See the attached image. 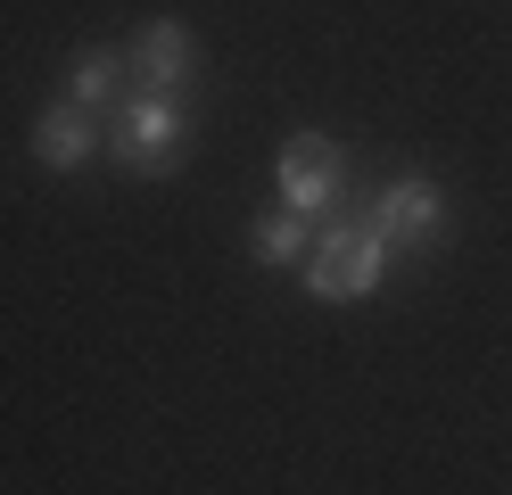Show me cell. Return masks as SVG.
Instances as JSON below:
<instances>
[{
    "label": "cell",
    "instance_id": "6da1fadb",
    "mask_svg": "<svg viewBox=\"0 0 512 495\" xmlns=\"http://www.w3.org/2000/svg\"><path fill=\"white\" fill-rule=\"evenodd\" d=\"M298 281H306V297H323V306H364V297L389 281V240L364 223V215H323L314 223V248H306V264H298Z\"/></svg>",
    "mask_w": 512,
    "mask_h": 495
},
{
    "label": "cell",
    "instance_id": "7a4b0ae2",
    "mask_svg": "<svg viewBox=\"0 0 512 495\" xmlns=\"http://www.w3.org/2000/svg\"><path fill=\"white\" fill-rule=\"evenodd\" d=\"M108 149L124 174H141V182H166L174 165L190 157V108L174 91H124L116 108H108Z\"/></svg>",
    "mask_w": 512,
    "mask_h": 495
},
{
    "label": "cell",
    "instance_id": "3957f363",
    "mask_svg": "<svg viewBox=\"0 0 512 495\" xmlns=\"http://www.w3.org/2000/svg\"><path fill=\"white\" fill-rule=\"evenodd\" d=\"M273 182H281V207H298V215L323 223V215H339V198H347V149L323 141V132H290Z\"/></svg>",
    "mask_w": 512,
    "mask_h": 495
},
{
    "label": "cell",
    "instance_id": "277c9868",
    "mask_svg": "<svg viewBox=\"0 0 512 495\" xmlns=\"http://www.w3.org/2000/svg\"><path fill=\"white\" fill-rule=\"evenodd\" d=\"M364 223L389 240V256H422V248L446 240V190H438L430 174H397V182L364 207Z\"/></svg>",
    "mask_w": 512,
    "mask_h": 495
},
{
    "label": "cell",
    "instance_id": "5b68a950",
    "mask_svg": "<svg viewBox=\"0 0 512 495\" xmlns=\"http://www.w3.org/2000/svg\"><path fill=\"white\" fill-rule=\"evenodd\" d=\"M124 58H133V91H190L199 83V33H190L182 17H149L133 42H124Z\"/></svg>",
    "mask_w": 512,
    "mask_h": 495
},
{
    "label": "cell",
    "instance_id": "8992f818",
    "mask_svg": "<svg viewBox=\"0 0 512 495\" xmlns=\"http://www.w3.org/2000/svg\"><path fill=\"white\" fill-rule=\"evenodd\" d=\"M91 157H100V116L75 108V99H50L34 116V165L42 174H83Z\"/></svg>",
    "mask_w": 512,
    "mask_h": 495
},
{
    "label": "cell",
    "instance_id": "52a82bcc",
    "mask_svg": "<svg viewBox=\"0 0 512 495\" xmlns=\"http://www.w3.org/2000/svg\"><path fill=\"white\" fill-rule=\"evenodd\" d=\"M124 91H133V58H124L116 42H91V50L75 58V75H67V99L91 108V116H108Z\"/></svg>",
    "mask_w": 512,
    "mask_h": 495
},
{
    "label": "cell",
    "instance_id": "ba28073f",
    "mask_svg": "<svg viewBox=\"0 0 512 495\" xmlns=\"http://www.w3.org/2000/svg\"><path fill=\"white\" fill-rule=\"evenodd\" d=\"M306 248H314V215H298V207H273V215L248 223V256L256 264H306Z\"/></svg>",
    "mask_w": 512,
    "mask_h": 495
}]
</instances>
